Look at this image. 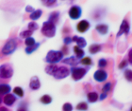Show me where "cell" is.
I'll use <instances>...</instances> for the list:
<instances>
[{
  "label": "cell",
  "instance_id": "obj_1",
  "mask_svg": "<svg viewBox=\"0 0 132 111\" xmlns=\"http://www.w3.org/2000/svg\"><path fill=\"white\" fill-rule=\"evenodd\" d=\"M17 47H18L17 38L16 37H12V38L9 39L8 41L4 44V46L1 48V53L4 56H10L16 51Z\"/></svg>",
  "mask_w": 132,
  "mask_h": 111
},
{
  "label": "cell",
  "instance_id": "obj_2",
  "mask_svg": "<svg viewBox=\"0 0 132 111\" xmlns=\"http://www.w3.org/2000/svg\"><path fill=\"white\" fill-rule=\"evenodd\" d=\"M64 54L61 50H49L47 52L44 61L48 65H57L63 60Z\"/></svg>",
  "mask_w": 132,
  "mask_h": 111
},
{
  "label": "cell",
  "instance_id": "obj_3",
  "mask_svg": "<svg viewBox=\"0 0 132 111\" xmlns=\"http://www.w3.org/2000/svg\"><path fill=\"white\" fill-rule=\"evenodd\" d=\"M56 31H57V26L54 23L50 22L48 20L43 23L41 32L44 36L47 38H53L56 35Z\"/></svg>",
  "mask_w": 132,
  "mask_h": 111
},
{
  "label": "cell",
  "instance_id": "obj_4",
  "mask_svg": "<svg viewBox=\"0 0 132 111\" xmlns=\"http://www.w3.org/2000/svg\"><path fill=\"white\" fill-rule=\"evenodd\" d=\"M14 70L13 67L10 63H5V64L0 65V79L7 80L11 79L13 76Z\"/></svg>",
  "mask_w": 132,
  "mask_h": 111
},
{
  "label": "cell",
  "instance_id": "obj_5",
  "mask_svg": "<svg viewBox=\"0 0 132 111\" xmlns=\"http://www.w3.org/2000/svg\"><path fill=\"white\" fill-rule=\"evenodd\" d=\"M89 71L88 67H74L70 68V74H71L73 80L77 82L80 81L85 76Z\"/></svg>",
  "mask_w": 132,
  "mask_h": 111
},
{
  "label": "cell",
  "instance_id": "obj_6",
  "mask_svg": "<svg viewBox=\"0 0 132 111\" xmlns=\"http://www.w3.org/2000/svg\"><path fill=\"white\" fill-rule=\"evenodd\" d=\"M69 75H70V68H68L65 66H61L58 67V70L55 74L53 75V77L57 80H62V79L68 77Z\"/></svg>",
  "mask_w": 132,
  "mask_h": 111
},
{
  "label": "cell",
  "instance_id": "obj_7",
  "mask_svg": "<svg viewBox=\"0 0 132 111\" xmlns=\"http://www.w3.org/2000/svg\"><path fill=\"white\" fill-rule=\"evenodd\" d=\"M81 14H82V9L78 5L72 6L68 11V15L72 20L79 19L80 17H81Z\"/></svg>",
  "mask_w": 132,
  "mask_h": 111
},
{
  "label": "cell",
  "instance_id": "obj_8",
  "mask_svg": "<svg viewBox=\"0 0 132 111\" xmlns=\"http://www.w3.org/2000/svg\"><path fill=\"white\" fill-rule=\"evenodd\" d=\"M90 28H91V23L86 19H83L81 21H79L77 24V26H76L77 31L78 32H80V33H85V32H87L90 30Z\"/></svg>",
  "mask_w": 132,
  "mask_h": 111
},
{
  "label": "cell",
  "instance_id": "obj_9",
  "mask_svg": "<svg viewBox=\"0 0 132 111\" xmlns=\"http://www.w3.org/2000/svg\"><path fill=\"white\" fill-rule=\"evenodd\" d=\"M17 100H18V98L15 95L12 94V93H10V94L4 96V98H3V103L7 107H11V106H14V103H16Z\"/></svg>",
  "mask_w": 132,
  "mask_h": 111
},
{
  "label": "cell",
  "instance_id": "obj_10",
  "mask_svg": "<svg viewBox=\"0 0 132 111\" xmlns=\"http://www.w3.org/2000/svg\"><path fill=\"white\" fill-rule=\"evenodd\" d=\"M94 79L98 83H103L108 79V72L104 70H98L94 73Z\"/></svg>",
  "mask_w": 132,
  "mask_h": 111
},
{
  "label": "cell",
  "instance_id": "obj_11",
  "mask_svg": "<svg viewBox=\"0 0 132 111\" xmlns=\"http://www.w3.org/2000/svg\"><path fill=\"white\" fill-rule=\"evenodd\" d=\"M29 88L32 91H36V90H39L41 88V81L37 76H34L30 79L29 81Z\"/></svg>",
  "mask_w": 132,
  "mask_h": 111
},
{
  "label": "cell",
  "instance_id": "obj_12",
  "mask_svg": "<svg viewBox=\"0 0 132 111\" xmlns=\"http://www.w3.org/2000/svg\"><path fill=\"white\" fill-rule=\"evenodd\" d=\"M61 63L64 65H69V66H71V67H77V65L79 64V60H77L75 56H70L67 58H63Z\"/></svg>",
  "mask_w": 132,
  "mask_h": 111
},
{
  "label": "cell",
  "instance_id": "obj_13",
  "mask_svg": "<svg viewBox=\"0 0 132 111\" xmlns=\"http://www.w3.org/2000/svg\"><path fill=\"white\" fill-rule=\"evenodd\" d=\"M73 38V42H75L77 46L80 48H84V47L87 46V41H86L85 38L80 36H77V35H75V36L72 37Z\"/></svg>",
  "mask_w": 132,
  "mask_h": 111
},
{
  "label": "cell",
  "instance_id": "obj_14",
  "mask_svg": "<svg viewBox=\"0 0 132 111\" xmlns=\"http://www.w3.org/2000/svg\"><path fill=\"white\" fill-rule=\"evenodd\" d=\"M129 32V25H128V23H127V20H124L121 24V27H120V30H119V32L117 34V36H121L122 34L125 33L126 35H127Z\"/></svg>",
  "mask_w": 132,
  "mask_h": 111
},
{
  "label": "cell",
  "instance_id": "obj_15",
  "mask_svg": "<svg viewBox=\"0 0 132 111\" xmlns=\"http://www.w3.org/2000/svg\"><path fill=\"white\" fill-rule=\"evenodd\" d=\"M11 86L9 84H0V96H6L11 92Z\"/></svg>",
  "mask_w": 132,
  "mask_h": 111
},
{
  "label": "cell",
  "instance_id": "obj_16",
  "mask_svg": "<svg viewBox=\"0 0 132 111\" xmlns=\"http://www.w3.org/2000/svg\"><path fill=\"white\" fill-rule=\"evenodd\" d=\"M73 51H74V53H75V57H76L77 60H79V61L85 57V51H84V50L78 47L77 46H75V47H73Z\"/></svg>",
  "mask_w": 132,
  "mask_h": 111
},
{
  "label": "cell",
  "instance_id": "obj_17",
  "mask_svg": "<svg viewBox=\"0 0 132 111\" xmlns=\"http://www.w3.org/2000/svg\"><path fill=\"white\" fill-rule=\"evenodd\" d=\"M60 17H61V13H60V11H52L51 13L49 14V16H48V21L50 22L54 23L55 25H57L60 21Z\"/></svg>",
  "mask_w": 132,
  "mask_h": 111
},
{
  "label": "cell",
  "instance_id": "obj_18",
  "mask_svg": "<svg viewBox=\"0 0 132 111\" xmlns=\"http://www.w3.org/2000/svg\"><path fill=\"white\" fill-rule=\"evenodd\" d=\"M95 31L101 35H106L109 31V26L106 24H98L95 26Z\"/></svg>",
  "mask_w": 132,
  "mask_h": 111
},
{
  "label": "cell",
  "instance_id": "obj_19",
  "mask_svg": "<svg viewBox=\"0 0 132 111\" xmlns=\"http://www.w3.org/2000/svg\"><path fill=\"white\" fill-rule=\"evenodd\" d=\"M102 50V47L101 45L99 44H92L89 47V53L92 54V55H94V54H96V53L100 52Z\"/></svg>",
  "mask_w": 132,
  "mask_h": 111
},
{
  "label": "cell",
  "instance_id": "obj_20",
  "mask_svg": "<svg viewBox=\"0 0 132 111\" xmlns=\"http://www.w3.org/2000/svg\"><path fill=\"white\" fill-rule=\"evenodd\" d=\"M12 94H14L17 98H22L25 97V90L24 88H22L21 86H15L13 89H12Z\"/></svg>",
  "mask_w": 132,
  "mask_h": 111
},
{
  "label": "cell",
  "instance_id": "obj_21",
  "mask_svg": "<svg viewBox=\"0 0 132 111\" xmlns=\"http://www.w3.org/2000/svg\"><path fill=\"white\" fill-rule=\"evenodd\" d=\"M40 47H41V43H40V42L36 43L34 46H31V47H27L25 48L26 54H28V55H31V54H32L33 52H35L36 50H38Z\"/></svg>",
  "mask_w": 132,
  "mask_h": 111
},
{
  "label": "cell",
  "instance_id": "obj_22",
  "mask_svg": "<svg viewBox=\"0 0 132 111\" xmlns=\"http://www.w3.org/2000/svg\"><path fill=\"white\" fill-rule=\"evenodd\" d=\"M98 94H97L95 91H92V92H89L88 94H87V100H88L89 103H96L97 100H98Z\"/></svg>",
  "mask_w": 132,
  "mask_h": 111
},
{
  "label": "cell",
  "instance_id": "obj_23",
  "mask_svg": "<svg viewBox=\"0 0 132 111\" xmlns=\"http://www.w3.org/2000/svg\"><path fill=\"white\" fill-rule=\"evenodd\" d=\"M42 15H43V11L40 10V9H38V10H35L32 13L29 14V18H30V20H32L33 22H35L36 20H38L41 18Z\"/></svg>",
  "mask_w": 132,
  "mask_h": 111
},
{
  "label": "cell",
  "instance_id": "obj_24",
  "mask_svg": "<svg viewBox=\"0 0 132 111\" xmlns=\"http://www.w3.org/2000/svg\"><path fill=\"white\" fill-rule=\"evenodd\" d=\"M58 67H59L57 66V65H48V66L45 67L44 71H45V73H47L48 75L53 76V75L56 73V71H57V70H58Z\"/></svg>",
  "mask_w": 132,
  "mask_h": 111
},
{
  "label": "cell",
  "instance_id": "obj_25",
  "mask_svg": "<svg viewBox=\"0 0 132 111\" xmlns=\"http://www.w3.org/2000/svg\"><path fill=\"white\" fill-rule=\"evenodd\" d=\"M52 101H53L52 97L48 94H44L40 98V102L43 105H50V103H52Z\"/></svg>",
  "mask_w": 132,
  "mask_h": 111
},
{
  "label": "cell",
  "instance_id": "obj_26",
  "mask_svg": "<svg viewBox=\"0 0 132 111\" xmlns=\"http://www.w3.org/2000/svg\"><path fill=\"white\" fill-rule=\"evenodd\" d=\"M33 32L30 31H28V30H25V31H22L21 32H20L19 34V38L20 39H24V40H26V39L29 38V37L32 36Z\"/></svg>",
  "mask_w": 132,
  "mask_h": 111
},
{
  "label": "cell",
  "instance_id": "obj_27",
  "mask_svg": "<svg viewBox=\"0 0 132 111\" xmlns=\"http://www.w3.org/2000/svg\"><path fill=\"white\" fill-rule=\"evenodd\" d=\"M79 64H81L82 66H85V67H92L93 66V60H92L91 57H84L79 61Z\"/></svg>",
  "mask_w": 132,
  "mask_h": 111
},
{
  "label": "cell",
  "instance_id": "obj_28",
  "mask_svg": "<svg viewBox=\"0 0 132 111\" xmlns=\"http://www.w3.org/2000/svg\"><path fill=\"white\" fill-rule=\"evenodd\" d=\"M76 109L78 111H87L89 109V106L86 102H80L77 105Z\"/></svg>",
  "mask_w": 132,
  "mask_h": 111
},
{
  "label": "cell",
  "instance_id": "obj_29",
  "mask_svg": "<svg viewBox=\"0 0 132 111\" xmlns=\"http://www.w3.org/2000/svg\"><path fill=\"white\" fill-rule=\"evenodd\" d=\"M39 29V25L37 24L36 22H33V21H31V22H29L28 24V31H37Z\"/></svg>",
  "mask_w": 132,
  "mask_h": 111
},
{
  "label": "cell",
  "instance_id": "obj_30",
  "mask_svg": "<svg viewBox=\"0 0 132 111\" xmlns=\"http://www.w3.org/2000/svg\"><path fill=\"white\" fill-rule=\"evenodd\" d=\"M24 43H25L26 47H31V46H34L37 42H36V40H35V38H34V37L31 36V37H29V38L26 39Z\"/></svg>",
  "mask_w": 132,
  "mask_h": 111
},
{
  "label": "cell",
  "instance_id": "obj_31",
  "mask_svg": "<svg viewBox=\"0 0 132 111\" xmlns=\"http://www.w3.org/2000/svg\"><path fill=\"white\" fill-rule=\"evenodd\" d=\"M42 4L45 7H53L57 4V1L56 0H43L42 1Z\"/></svg>",
  "mask_w": 132,
  "mask_h": 111
},
{
  "label": "cell",
  "instance_id": "obj_32",
  "mask_svg": "<svg viewBox=\"0 0 132 111\" xmlns=\"http://www.w3.org/2000/svg\"><path fill=\"white\" fill-rule=\"evenodd\" d=\"M16 111H28V105L27 103L22 102V103L18 106Z\"/></svg>",
  "mask_w": 132,
  "mask_h": 111
},
{
  "label": "cell",
  "instance_id": "obj_33",
  "mask_svg": "<svg viewBox=\"0 0 132 111\" xmlns=\"http://www.w3.org/2000/svg\"><path fill=\"white\" fill-rule=\"evenodd\" d=\"M108 65V61L106 60V59L104 58H101L98 60V67H100V70H103L104 67H107Z\"/></svg>",
  "mask_w": 132,
  "mask_h": 111
},
{
  "label": "cell",
  "instance_id": "obj_34",
  "mask_svg": "<svg viewBox=\"0 0 132 111\" xmlns=\"http://www.w3.org/2000/svg\"><path fill=\"white\" fill-rule=\"evenodd\" d=\"M125 78L127 79V81L132 82V70H126L124 72Z\"/></svg>",
  "mask_w": 132,
  "mask_h": 111
},
{
  "label": "cell",
  "instance_id": "obj_35",
  "mask_svg": "<svg viewBox=\"0 0 132 111\" xmlns=\"http://www.w3.org/2000/svg\"><path fill=\"white\" fill-rule=\"evenodd\" d=\"M74 110V106L70 103H65L62 106V111H73Z\"/></svg>",
  "mask_w": 132,
  "mask_h": 111
},
{
  "label": "cell",
  "instance_id": "obj_36",
  "mask_svg": "<svg viewBox=\"0 0 132 111\" xmlns=\"http://www.w3.org/2000/svg\"><path fill=\"white\" fill-rule=\"evenodd\" d=\"M110 89H111V83H107L104 85L103 88H102V91H103V93H107L108 94L110 91Z\"/></svg>",
  "mask_w": 132,
  "mask_h": 111
},
{
  "label": "cell",
  "instance_id": "obj_37",
  "mask_svg": "<svg viewBox=\"0 0 132 111\" xmlns=\"http://www.w3.org/2000/svg\"><path fill=\"white\" fill-rule=\"evenodd\" d=\"M63 43H64V45H65V46H69V45H71L72 43H73V38H72V37H70V36L64 37Z\"/></svg>",
  "mask_w": 132,
  "mask_h": 111
},
{
  "label": "cell",
  "instance_id": "obj_38",
  "mask_svg": "<svg viewBox=\"0 0 132 111\" xmlns=\"http://www.w3.org/2000/svg\"><path fill=\"white\" fill-rule=\"evenodd\" d=\"M127 66H128V63L127 62V60H123V61L120 63V65H119V68H120V70H124Z\"/></svg>",
  "mask_w": 132,
  "mask_h": 111
},
{
  "label": "cell",
  "instance_id": "obj_39",
  "mask_svg": "<svg viewBox=\"0 0 132 111\" xmlns=\"http://www.w3.org/2000/svg\"><path fill=\"white\" fill-rule=\"evenodd\" d=\"M25 11H27V12H29V14H30V13H32L33 11H35V9L33 8L32 6H29V5H28V6H27V7H26Z\"/></svg>",
  "mask_w": 132,
  "mask_h": 111
},
{
  "label": "cell",
  "instance_id": "obj_40",
  "mask_svg": "<svg viewBox=\"0 0 132 111\" xmlns=\"http://www.w3.org/2000/svg\"><path fill=\"white\" fill-rule=\"evenodd\" d=\"M107 97H108L107 93H101V95L99 96V99H100V101H104Z\"/></svg>",
  "mask_w": 132,
  "mask_h": 111
},
{
  "label": "cell",
  "instance_id": "obj_41",
  "mask_svg": "<svg viewBox=\"0 0 132 111\" xmlns=\"http://www.w3.org/2000/svg\"><path fill=\"white\" fill-rule=\"evenodd\" d=\"M128 60H129V62L132 64V47L129 50V51H128Z\"/></svg>",
  "mask_w": 132,
  "mask_h": 111
},
{
  "label": "cell",
  "instance_id": "obj_42",
  "mask_svg": "<svg viewBox=\"0 0 132 111\" xmlns=\"http://www.w3.org/2000/svg\"><path fill=\"white\" fill-rule=\"evenodd\" d=\"M0 111H11L7 106H0Z\"/></svg>",
  "mask_w": 132,
  "mask_h": 111
},
{
  "label": "cell",
  "instance_id": "obj_43",
  "mask_svg": "<svg viewBox=\"0 0 132 111\" xmlns=\"http://www.w3.org/2000/svg\"><path fill=\"white\" fill-rule=\"evenodd\" d=\"M3 103V98L0 96V106H1V105Z\"/></svg>",
  "mask_w": 132,
  "mask_h": 111
},
{
  "label": "cell",
  "instance_id": "obj_44",
  "mask_svg": "<svg viewBox=\"0 0 132 111\" xmlns=\"http://www.w3.org/2000/svg\"><path fill=\"white\" fill-rule=\"evenodd\" d=\"M130 111H132V107H131V109H130Z\"/></svg>",
  "mask_w": 132,
  "mask_h": 111
}]
</instances>
